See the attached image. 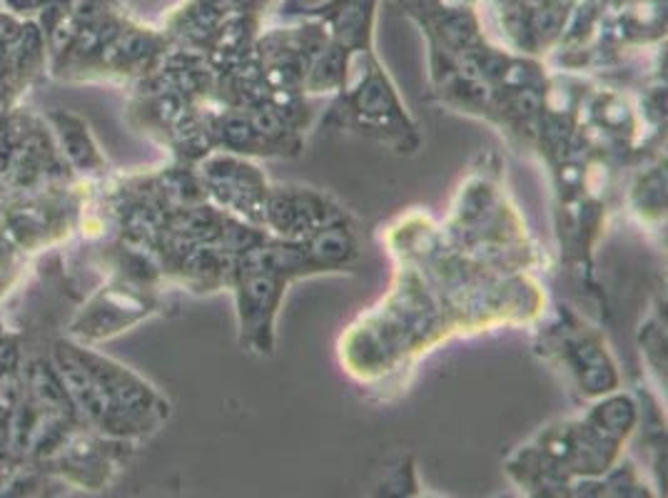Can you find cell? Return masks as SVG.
<instances>
[{
	"label": "cell",
	"mask_w": 668,
	"mask_h": 498,
	"mask_svg": "<svg viewBox=\"0 0 668 498\" xmlns=\"http://www.w3.org/2000/svg\"><path fill=\"white\" fill-rule=\"evenodd\" d=\"M53 364L85 422L110 439H138L168 419L170 404L145 379L90 347L57 341Z\"/></svg>",
	"instance_id": "obj_1"
},
{
	"label": "cell",
	"mask_w": 668,
	"mask_h": 498,
	"mask_svg": "<svg viewBox=\"0 0 668 498\" xmlns=\"http://www.w3.org/2000/svg\"><path fill=\"white\" fill-rule=\"evenodd\" d=\"M290 279L284 274L240 262L235 257V287L237 324H240V344L257 354H272L274 347V320L280 311Z\"/></svg>",
	"instance_id": "obj_2"
},
{
	"label": "cell",
	"mask_w": 668,
	"mask_h": 498,
	"mask_svg": "<svg viewBox=\"0 0 668 498\" xmlns=\"http://www.w3.org/2000/svg\"><path fill=\"white\" fill-rule=\"evenodd\" d=\"M198 175L208 189L212 205L262 227L264 198L270 185L252 162L242 160L232 152L205 155L200 162Z\"/></svg>",
	"instance_id": "obj_3"
},
{
	"label": "cell",
	"mask_w": 668,
	"mask_h": 498,
	"mask_svg": "<svg viewBox=\"0 0 668 498\" xmlns=\"http://www.w3.org/2000/svg\"><path fill=\"white\" fill-rule=\"evenodd\" d=\"M158 301L142 284H110V287L95 291L87 300V304L77 311V317L70 324V331L73 337L83 339L87 344L103 341V339L130 330L132 324H138L145 317H150Z\"/></svg>",
	"instance_id": "obj_4"
},
{
	"label": "cell",
	"mask_w": 668,
	"mask_h": 498,
	"mask_svg": "<svg viewBox=\"0 0 668 498\" xmlns=\"http://www.w3.org/2000/svg\"><path fill=\"white\" fill-rule=\"evenodd\" d=\"M342 215L344 209H339L327 195H322L317 189L277 185L267 189L262 227L270 235L283 239H302Z\"/></svg>",
	"instance_id": "obj_5"
},
{
	"label": "cell",
	"mask_w": 668,
	"mask_h": 498,
	"mask_svg": "<svg viewBox=\"0 0 668 498\" xmlns=\"http://www.w3.org/2000/svg\"><path fill=\"white\" fill-rule=\"evenodd\" d=\"M561 359L586 396H606L616 391L619 374L603 341L591 331H574L561 339Z\"/></svg>",
	"instance_id": "obj_6"
},
{
	"label": "cell",
	"mask_w": 668,
	"mask_h": 498,
	"mask_svg": "<svg viewBox=\"0 0 668 498\" xmlns=\"http://www.w3.org/2000/svg\"><path fill=\"white\" fill-rule=\"evenodd\" d=\"M47 123L53 127L57 147L66 155L70 168L85 178H103L108 172V160L80 115L73 110H63V107H53L47 113Z\"/></svg>",
	"instance_id": "obj_7"
},
{
	"label": "cell",
	"mask_w": 668,
	"mask_h": 498,
	"mask_svg": "<svg viewBox=\"0 0 668 498\" xmlns=\"http://www.w3.org/2000/svg\"><path fill=\"white\" fill-rule=\"evenodd\" d=\"M38 5H43V3H56V0H36Z\"/></svg>",
	"instance_id": "obj_8"
}]
</instances>
